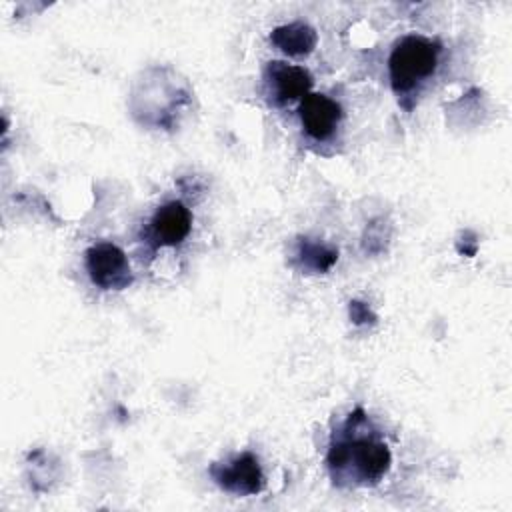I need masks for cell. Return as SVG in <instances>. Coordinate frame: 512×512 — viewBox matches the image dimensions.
Here are the masks:
<instances>
[{
    "label": "cell",
    "instance_id": "1",
    "mask_svg": "<svg viewBox=\"0 0 512 512\" xmlns=\"http://www.w3.org/2000/svg\"><path fill=\"white\" fill-rule=\"evenodd\" d=\"M326 464L332 482L340 488L374 486L390 472V446L364 408H354L332 432Z\"/></svg>",
    "mask_w": 512,
    "mask_h": 512
},
{
    "label": "cell",
    "instance_id": "9",
    "mask_svg": "<svg viewBox=\"0 0 512 512\" xmlns=\"http://www.w3.org/2000/svg\"><path fill=\"white\" fill-rule=\"evenodd\" d=\"M338 260V250L326 246L312 238H300L296 248V262L302 270H310L314 274L330 270Z\"/></svg>",
    "mask_w": 512,
    "mask_h": 512
},
{
    "label": "cell",
    "instance_id": "6",
    "mask_svg": "<svg viewBox=\"0 0 512 512\" xmlns=\"http://www.w3.org/2000/svg\"><path fill=\"white\" fill-rule=\"evenodd\" d=\"M298 116H300L304 132L310 138L326 140L336 132V128L342 120V108L330 96L310 92L300 100Z\"/></svg>",
    "mask_w": 512,
    "mask_h": 512
},
{
    "label": "cell",
    "instance_id": "2",
    "mask_svg": "<svg viewBox=\"0 0 512 512\" xmlns=\"http://www.w3.org/2000/svg\"><path fill=\"white\" fill-rule=\"evenodd\" d=\"M440 44L422 34L400 38L388 58V76L394 94L406 96L418 84L428 80L440 62Z\"/></svg>",
    "mask_w": 512,
    "mask_h": 512
},
{
    "label": "cell",
    "instance_id": "5",
    "mask_svg": "<svg viewBox=\"0 0 512 512\" xmlns=\"http://www.w3.org/2000/svg\"><path fill=\"white\" fill-rule=\"evenodd\" d=\"M264 78L274 104H290L294 100H302L306 94H310L314 84L312 74L304 66L286 64L282 60L268 62Z\"/></svg>",
    "mask_w": 512,
    "mask_h": 512
},
{
    "label": "cell",
    "instance_id": "7",
    "mask_svg": "<svg viewBox=\"0 0 512 512\" xmlns=\"http://www.w3.org/2000/svg\"><path fill=\"white\" fill-rule=\"evenodd\" d=\"M192 212L180 200L162 204L150 220V238L154 246H178L190 234Z\"/></svg>",
    "mask_w": 512,
    "mask_h": 512
},
{
    "label": "cell",
    "instance_id": "4",
    "mask_svg": "<svg viewBox=\"0 0 512 512\" xmlns=\"http://www.w3.org/2000/svg\"><path fill=\"white\" fill-rule=\"evenodd\" d=\"M212 480L234 496H254L264 490V472L252 452H242L226 462H214L208 468Z\"/></svg>",
    "mask_w": 512,
    "mask_h": 512
},
{
    "label": "cell",
    "instance_id": "3",
    "mask_svg": "<svg viewBox=\"0 0 512 512\" xmlns=\"http://www.w3.org/2000/svg\"><path fill=\"white\" fill-rule=\"evenodd\" d=\"M86 270L102 290H124L134 280L124 250L112 242H96L86 250Z\"/></svg>",
    "mask_w": 512,
    "mask_h": 512
},
{
    "label": "cell",
    "instance_id": "8",
    "mask_svg": "<svg viewBox=\"0 0 512 512\" xmlns=\"http://www.w3.org/2000/svg\"><path fill=\"white\" fill-rule=\"evenodd\" d=\"M270 42L286 56H308L318 42L316 30L306 22H288L270 32Z\"/></svg>",
    "mask_w": 512,
    "mask_h": 512
},
{
    "label": "cell",
    "instance_id": "10",
    "mask_svg": "<svg viewBox=\"0 0 512 512\" xmlns=\"http://www.w3.org/2000/svg\"><path fill=\"white\" fill-rule=\"evenodd\" d=\"M348 312H350V320L354 324H368V322L372 324L376 320V314L372 312V308L360 300H352L348 306Z\"/></svg>",
    "mask_w": 512,
    "mask_h": 512
}]
</instances>
